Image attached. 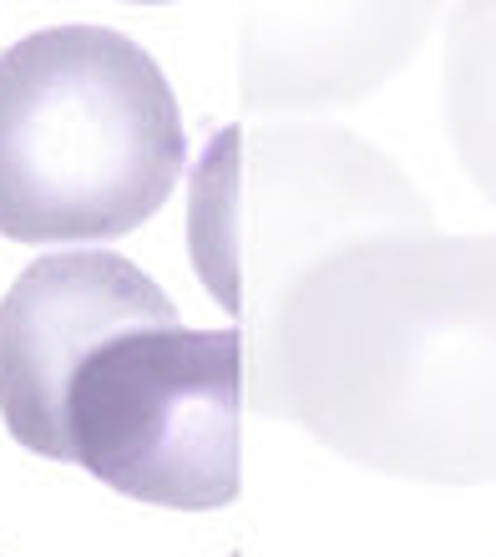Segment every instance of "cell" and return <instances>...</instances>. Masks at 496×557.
Here are the masks:
<instances>
[{
    "mask_svg": "<svg viewBox=\"0 0 496 557\" xmlns=\"http://www.w3.org/2000/svg\"><path fill=\"white\" fill-rule=\"evenodd\" d=\"M177 324V305L122 259L82 249L21 269L0 305V416L36 456L66 461V391L107 339Z\"/></svg>",
    "mask_w": 496,
    "mask_h": 557,
    "instance_id": "3",
    "label": "cell"
},
{
    "mask_svg": "<svg viewBox=\"0 0 496 557\" xmlns=\"http://www.w3.org/2000/svg\"><path fill=\"white\" fill-rule=\"evenodd\" d=\"M183 173V117L142 46L51 26L0 51V234L82 244L142 228Z\"/></svg>",
    "mask_w": 496,
    "mask_h": 557,
    "instance_id": "1",
    "label": "cell"
},
{
    "mask_svg": "<svg viewBox=\"0 0 496 557\" xmlns=\"http://www.w3.org/2000/svg\"><path fill=\"white\" fill-rule=\"evenodd\" d=\"M238 396V330H127L72 375L66 461L152 507L213 512L244 482Z\"/></svg>",
    "mask_w": 496,
    "mask_h": 557,
    "instance_id": "2",
    "label": "cell"
}]
</instances>
